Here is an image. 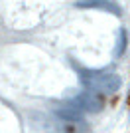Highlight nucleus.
<instances>
[{"label": "nucleus", "mask_w": 130, "mask_h": 133, "mask_svg": "<svg viewBox=\"0 0 130 133\" xmlns=\"http://www.w3.org/2000/svg\"><path fill=\"white\" fill-rule=\"evenodd\" d=\"M79 78L83 85L97 94H114L122 85V79L116 74L110 72H95V70H79Z\"/></svg>", "instance_id": "f257e3e1"}, {"label": "nucleus", "mask_w": 130, "mask_h": 133, "mask_svg": "<svg viewBox=\"0 0 130 133\" xmlns=\"http://www.w3.org/2000/svg\"><path fill=\"white\" fill-rule=\"evenodd\" d=\"M73 103H75L81 111H89V113H97V111L103 109V101H101L99 95L93 94V89H91V91H83V94H79L75 99H73Z\"/></svg>", "instance_id": "f03ea898"}, {"label": "nucleus", "mask_w": 130, "mask_h": 133, "mask_svg": "<svg viewBox=\"0 0 130 133\" xmlns=\"http://www.w3.org/2000/svg\"><path fill=\"white\" fill-rule=\"evenodd\" d=\"M77 8H95V10H104V12H110V14H116V16L122 14L120 6L112 0H79Z\"/></svg>", "instance_id": "7ed1b4c3"}, {"label": "nucleus", "mask_w": 130, "mask_h": 133, "mask_svg": "<svg viewBox=\"0 0 130 133\" xmlns=\"http://www.w3.org/2000/svg\"><path fill=\"white\" fill-rule=\"evenodd\" d=\"M55 113L61 117V119H65V121H81V109L71 101V103H61L57 109H55Z\"/></svg>", "instance_id": "20e7f679"}, {"label": "nucleus", "mask_w": 130, "mask_h": 133, "mask_svg": "<svg viewBox=\"0 0 130 133\" xmlns=\"http://www.w3.org/2000/svg\"><path fill=\"white\" fill-rule=\"evenodd\" d=\"M126 48V32L118 30V38H116V48H114V56H122Z\"/></svg>", "instance_id": "39448f33"}]
</instances>
